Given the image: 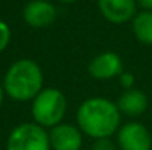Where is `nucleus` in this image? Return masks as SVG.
<instances>
[{
  "instance_id": "obj_1",
  "label": "nucleus",
  "mask_w": 152,
  "mask_h": 150,
  "mask_svg": "<svg viewBox=\"0 0 152 150\" xmlns=\"http://www.w3.org/2000/svg\"><path fill=\"white\" fill-rule=\"evenodd\" d=\"M75 119L81 133L93 140L111 138L121 127V113L117 103L105 97H90L81 101Z\"/></svg>"
},
{
  "instance_id": "obj_2",
  "label": "nucleus",
  "mask_w": 152,
  "mask_h": 150,
  "mask_svg": "<svg viewBox=\"0 0 152 150\" xmlns=\"http://www.w3.org/2000/svg\"><path fill=\"white\" fill-rule=\"evenodd\" d=\"M45 75L42 66L30 59L22 57L10 63L3 78V88L9 99L15 101H33V99L45 88Z\"/></svg>"
},
{
  "instance_id": "obj_3",
  "label": "nucleus",
  "mask_w": 152,
  "mask_h": 150,
  "mask_svg": "<svg viewBox=\"0 0 152 150\" xmlns=\"http://www.w3.org/2000/svg\"><path fill=\"white\" fill-rule=\"evenodd\" d=\"M68 103L65 94L56 87H45L31 101L33 122L50 130L64 122Z\"/></svg>"
},
{
  "instance_id": "obj_4",
  "label": "nucleus",
  "mask_w": 152,
  "mask_h": 150,
  "mask_svg": "<svg viewBox=\"0 0 152 150\" xmlns=\"http://www.w3.org/2000/svg\"><path fill=\"white\" fill-rule=\"evenodd\" d=\"M6 150H52L49 131L36 122H22L9 133Z\"/></svg>"
},
{
  "instance_id": "obj_5",
  "label": "nucleus",
  "mask_w": 152,
  "mask_h": 150,
  "mask_svg": "<svg viewBox=\"0 0 152 150\" xmlns=\"http://www.w3.org/2000/svg\"><path fill=\"white\" fill-rule=\"evenodd\" d=\"M117 146L120 150H152V136L142 122L130 121L118 128Z\"/></svg>"
},
{
  "instance_id": "obj_6",
  "label": "nucleus",
  "mask_w": 152,
  "mask_h": 150,
  "mask_svg": "<svg viewBox=\"0 0 152 150\" xmlns=\"http://www.w3.org/2000/svg\"><path fill=\"white\" fill-rule=\"evenodd\" d=\"M49 131V143L52 150H81L84 134L77 125L61 122Z\"/></svg>"
},
{
  "instance_id": "obj_7",
  "label": "nucleus",
  "mask_w": 152,
  "mask_h": 150,
  "mask_svg": "<svg viewBox=\"0 0 152 150\" xmlns=\"http://www.w3.org/2000/svg\"><path fill=\"white\" fill-rule=\"evenodd\" d=\"M89 74L98 81H106L120 77L124 71L123 59L115 51H102L96 54L89 63Z\"/></svg>"
},
{
  "instance_id": "obj_8",
  "label": "nucleus",
  "mask_w": 152,
  "mask_h": 150,
  "mask_svg": "<svg viewBox=\"0 0 152 150\" xmlns=\"http://www.w3.org/2000/svg\"><path fill=\"white\" fill-rule=\"evenodd\" d=\"M56 7L49 0H30L22 10V18L31 28L50 27L56 19Z\"/></svg>"
},
{
  "instance_id": "obj_9",
  "label": "nucleus",
  "mask_w": 152,
  "mask_h": 150,
  "mask_svg": "<svg viewBox=\"0 0 152 150\" xmlns=\"http://www.w3.org/2000/svg\"><path fill=\"white\" fill-rule=\"evenodd\" d=\"M102 16L111 24H126L136 16V0H98Z\"/></svg>"
},
{
  "instance_id": "obj_10",
  "label": "nucleus",
  "mask_w": 152,
  "mask_h": 150,
  "mask_svg": "<svg viewBox=\"0 0 152 150\" xmlns=\"http://www.w3.org/2000/svg\"><path fill=\"white\" fill-rule=\"evenodd\" d=\"M115 103L121 115L137 118L146 112L149 100L145 91L139 88H130V90H124Z\"/></svg>"
},
{
  "instance_id": "obj_11",
  "label": "nucleus",
  "mask_w": 152,
  "mask_h": 150,
  "mask_svg": "<svg viewBox=\"0 0 152 150\" xmlns=\"http://www.w3.org/2000/svg\"><path fill=\"white\" fill-rule=\"evenodd\" d=\"M133 34L142 44L152 46V12L151 10H142L136 13V16L132 21Z\"/></svg>"
},
{
  "instance_id": "obj_12",
  "label": "nucleus",
  "mask_w": 152,
  "mask_h": 150,
  "mask_svg": "<svg viewBox=\"0 0 152 150\" xmlns=\"http://www.w3.org/2000/svg\"><path fill=\"white\" fill-rule=\"evenodd\" d=\"M12 38V33H10V27L0 19V54L7 49L9 43Z\"/></svg>"
},
{
  "instance_id": "obj_13",
  "label": "nucleus",
  "mask_w": 152,
  "mask_h": 150,
  "mask_svg": "<svg viewBox=\"0 0 152 150\" xmlns=\"http://www.w3.org/2000/svg\"><path fill=\"white\" fill-rule=\"evenodd\" d=\"M90 150H117V144L111 138H98L93 140Z\"/></svg>"
},
{
  "instance_id": "obj_14",
  "label": "nucleus",
  "mask_w": 152,
  "mask_h": 150,
  "mask_svg": "<svg viewBox=\"0 0 152 150\" xmlns=\"http://www.w3.org/2000/svg\"><path fill=\"white\" fill-rule=\"evenodd\" d=\"M120 80V84L124 90H130V88H134V75L132 72H127V71H123L118 77Z\"/></svg>"
},
{
  "instance_id": "obj_15",
  "label": "nucleus",
  "mask_w": 152,
  "mask_h": 150,
  "mask_svg": "<svg viewBox=\"0 0 152 150\" xmlns=\"http://www.w3.org/2000/svg\"><path fill=\"white\" fill-rule=\"evenodd\" d=\"M137 6H140L143 10H151L152 12V0H136Z\"/></svg>"
},
{
  "instance_id": "obj_16",
  "label": "nucleus",
  "mask_w": 152,
  "mask_h": 150,
  "mask_svg": "<svg viewBox=\"0 0 152 150\" xmlns=\"http://www.w3.org/2000/svg\"><path fill=\"white\" fill-rule=\"evenodd\" d=\"M4 96H6L4 88H3V86L0 84V106H1V103H3V100H4Z\"/></svg>"
},
{
  "instance_id": "obj_17",
  "label": "nucleus",
  "mask_w": 152,
  "mask_h": 150,
  "mask_svg": "<svg viewBox=\"0 0 152 150\" xmlns=\"http://www.w3.org/2000/svg\"><path fill=\"white\" fill-rule=\"evenodd\" d=\"M58 1H61V3H74L75 0H58Z\"/></svg>"
}]
</instances>
